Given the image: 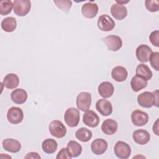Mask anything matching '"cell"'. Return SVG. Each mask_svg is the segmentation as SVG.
Segmentation results:
<instances>
[{"label": "cell", "instance_id": "obj_1", "mask_svg": "<svg viewBox=\"0 0 159 159\" xmlns=\"http://www.w3.org/2000/svg\"><path fill=\"white\" fill-rule=\"evenodd\" d=\"M158 90L155 92L145 91L140 93L137 96L138 104L145 108H149L153 106L158 107Z\"/></svg>", "mask_w": 159, "mask_h": 159}, {"label": "cell", "instance_id": "obj_2", "mask_svg": "<svg viewBox=\"0 0 159 159\" xmlns=\"http://www.w3.org/2000/svg\"><path fill=\"white\" fill-rule=\"evenodd\" d=\"M80 111L75 107L67 109L64 114V120L66 124L70 127L77 126L80 122Z\"/></svg>", "mask_w": 159, "mask_h": 159}, {"label": "cell", "instance_id": "obj_3", "mask_svg": "<svg viewBox=\"0 0 159 159\" xmlns=\"http://www.w3.org/2000/svg\"><path fill=\"white\" fill-rule=\"evenodd\" d=\"M50 134L58 139L63 138L66 134V128L60 120H52L48 126Z\"/></svg>", "mask_w": 159, "mask_h": 159}, {"label": "cell", "instance_id": "obj_4", "mask_svg": "<svg viewBox=\"0 0 159 159\" xmlns=\"http://www.w3.org/2000/svg\"><path fill=\"white\" fill-rule=\"evenodd\" d=\"M31 8V3L29 0H14L13 9L14 13L20 17L27 15Z\"/></svg>", "mask_w": 159, "mask_h": 159}, {"label": "cell", "instance_id": "obj_5", "mask_svg": "<svg viewBox=\"0 0 159 159\" xmlns=\"http://www.w3.org/2000/svg\"><path fill=\"white\" fill-rule=\"evenodd\" d=\"M114 151L116 156L120 159H127L131 154L129 145L123 141H118L114 145Z\"/></svg>", "mask_w": 159, "mask_h": 159}, {"label": "cell", "instance_id": "obj_6", "mask_svg": "<svg viewBox=\"0 0 159 159\" xmlns=\"http://www.w3.org/2000/svg\"><path fill=\"white\" fill-rule=\"evenodd\" d=\"M76 106L82 111H88L91 104V94L88 92H81L76 97Z\"/></svg>", "mask_w": 159, "mask_h": 159}, {"label": "cell", "instance_id": "obj_7", "mask_svg": "<svg viewBox=\"0 0 159 159\" xmlns=\"http://www.w3.org/2000/svg\"><path fill=\"white\" fill-rule=\"evenodd\" d=\"M102 40L107 45V49L112 52L118 51L122 46V40L117 35H108Z\"/></svg>", "mask_w": 159, "mask_h": 159}, {"label": "cell", "instance_id": "obj_8", "mask_svg": "<svg viewBox=\"0 0 159 159\" xmlns=\"http://www.w3.org/2000/svg\"><path fill=\"white\" fill-rule=\"evenodd\" d=\"M97 25L101 31L109 32L114 28L115 22L109 16L103 14L98 18Z\"/></svg>", "mask_w": 159, "mask_h": 159}, {"label": "cell", "instance_id": "obj_9", "mask_svg": "<svg viewBox=\"0 0 159 159\" xmlns=\"http://www.w3.org/2000/svg\"><path fill=\"white\" fill-rule=\"evenodd\" d=\"M24 118L22 110L18 107H11L7 112V119L8 121L12 124L20 123Z\"/></svg>", "mask_w": 159, "mask_h": 159}, {"label": "cell", "instance_id": "obj_10", "mask_svg": "<svg viewBox=\"0 0 159 159\" xmlns=\"http://www.w3.org/2000/svg\"><path fill=\"white\" fill-rule=\"evenodd\" d=\"M131 120L134 125L140 127L145 125L148 121V115L147 112L136 109L131 114Z\"/></svg>", "mask_w": 159, "mask_h": 159}, {"label": "cell", "instance_id": "obj_11", "mask_svg": "<svg viewBox=\"0 0 159 159\" xmlns=\"http://www.w3.org/2000/svg\"><path fill=\"white\" fill-rule=\"evenodd\" d=\"M99 117L93 111L88 110L83 116V123L89 127H96L99 124Z\"/></svg>", "mask_w": 159, "mask_h": 159}, {"label": "cell", "instance_id": "obj_12", "mask_svg": "<svg viewBox=\"0 0 159 159\" xmlns=\"http://www.w3.org/2000/svg\"><path fill=\"white\" fill-rule=\"evenodd\" d=\"M152 50L147 45H140L136 49L135 54L139 61L144 63L149 61V58L152 53Z\"/></svg>", "mask_w": 159, "mask_h": 159}, {"label": "cell", "instance_id": "obj_13", "mask_svg": "<svg viewBox=\"0 0 159 159\" xmlns=\"http://www.w3.org/2000/svg\"><path fill=\"white\" fill-rule=\"evenodd\" d=\"M96 110L102 116H107L112 112V106L107 99H101L96 103Z\"/></svg>", "mask_w": 159, "mask_h": 159}, {"label": "cell", "instance_id": "obj_14", "mask_svg": "<svg viewBox=\"0 0 159 159\" xmlns=\"http://www.w3.org/2000/svg\"><path fill=\"white\" fill-rule=\"evenodd\" d=\"M81 12L86 18H94L98 12V6L96 3L88 2L82 6Z\"/></svg>", "mask_w": 159, "mask_h": 159}, {"label": "cell", "instance_id": "obj_15", "mask_svg": "<svg viewBox=\"0 0 159 159\" xmlns=\"http://www.w3.org/2000/svg\"><path fill=\"white\" fill-rule=\"evenodd\" d=\"M107 148V142L102 139H96L91 144L92 152L95 155L103 154Z\"/></svg>", "mask_w": 159, "mask_h": 159}, {"label": "cell", "instance_id": "obj_16", "mask_svg": "<svg viewBox=\"0 0 159 159\" xmlns=\"http://www.w3.org/2000/svg\"><path fill=\"white\" fill-rule=\"evenodd\" d=\"M132 138L135 143L139 145H145L149 142L150 135L148 131L144 129H138L133 132Z\"/></svg>", "mask_w": 159, "mask_h": 159}, {"label": "cell", "instance_id": "obj_17", "mask_svg": "<svg viewBox=\"0 0 159 159\" xmlns=\"http://www.w3.org/2000/svg\"><path fill=\"white\" fill-rule=\"evenodd\" d=\"M111 13L114 19L117 20H122L127 15V9L125 6L117 3L114 4L111 7Z\"/></svg>", "mask_w": 159, "mask_h": 159}, {"label": "cell", "instance_id": "obj_18", "mask_svg": "<svg viewBox=\"0 0 159 159\" xmlns=\"http://www.w3.org/2000/svg\"><path fill=\"white\" fill-rule=\"evenodd\" d=\"M3 148L11 153H17L20 151L21 148L20 143L14 139H6L2 141V143Z\"/></svg>", "mask_w": 159, "mask_h": 159}, {"label": "cell", "instance_id": "obj_19", "mask_svg": "<svg viewBox=\"0 0 159 159\" xmlns=\"http://www.w3.org/2000/svg\"><path fill=\"white\" fill-rule=\"evenodd\" d=\"M113 84L109 81H104L98 86V93L103 98H110L114 93Z\"/></svg>", "mask_w": 159, "mask_h": 159}, {"label": "cell", "instance_id": "obj_20", "mask_svg": "<svg viewBox=\"0 0 159 159\" xmlns=\"http://www.w3.org/2000/svg\"><path fill=\"white\" fill-rule=\"evenodd\" d=\"M117 127L118 125L117 122L111 119L105 120L101 125V130L102 132L109 135L114 134L117 132Z\"/></svg>", "mask_w": 159, "mask_h": 159}, {"label": "cell", "instance_id": "obj_21", "mask_svg": "<svg viewBox=\"0 0 159 159\" xmlns=\"http://www.w3.org/2000/svg\"><path fill=\"white\" fill-rule=\"evenodd\" d=\"M128 75V72L125 68L122 66H117L114 67L111 71L112 78L117 82L124 81Z\"/></svg>", "mask_w": 159, "mask_h": 159}, {"label": "cell", "instance_id": "obj_22", "mask_svg": "<svg viewBox=\"0 0 159 159\" xmlns=\"http://www.w3.org/2000/svg\"><path fill=\"white\" fill-rule=\"evenodd\" d=\"M11 98L14 103L22 104L26 101L27 99V93L22 88L16 89L12 91L11 94Z\"/></svg>", "mask_w": 159, "mask_h": 159}, {"label": "cell", "instance_id": "obj_23", "mask_svg": "<svg viewBox=\"0 0 159 159\" xmlns=\"http://www.w3.org/2000/svg\"><path fill=\"white\" fill-rule=\"evenodd\" d=\"M2 83L7 89H15L19 84V78L16 74L9 73L4 78Z\"/></svg>", "mask_w": 159, "mask_h": 159}, {"label": "cell", "instance_id": "obj_24", "mask_svg": "<svg viewBox=\"0 0 159 159\" xmlns=\"http://www.w3.org/2000/svg\"><path fill=\"white\" fill-rule=\"evenodd\" d=\"M147 84V81L137 75L133 76L130 81L131 88L135 92H138L141 89L146 88Z\"/></svg>", "mask_w": 159, "mask_h": 159}, {"label": "cell", "instance_id": "obj_25", "mask_svg": "<svg viewBox=\"0 0 159 159\" xmlns=\"http://www.w3.org/2000/svg\"><path fill=\"white\" fill-rule=\"evenodd\" d=\"M1 26L4 31L12 32L17 27V21L13 17H7L1 21Z\"/></svg>", "mask_w": 159, "mask_h": 159}, {"label": "cell", "instance_id": "obj_26", "mask_svg": "<svg viewBox=\"0 0 159 159\" xmlns=\"http://www.w3.org/2000/svg\"><path fill=\"white\" fill-rule=\"evenodd\" d=\"M135 73L137 76L142 77L146 81L150 80L152 77V72L149 68V67L145 64H139L135 70Z\"/></svg>", "mask_w": 159, "mask_h": 159}, {"label": "cell", "instance_id": "obj_27", "mask_svg": "<svg viewBox=\"0 0 159 159\" xmlns=\"http://www.w3.org/2000/svg\"><path fill=\"white\" fill-rule=\"evenodd\" d=\"M66 148L71 157H77L81 155L82 152V147L81 145L75 140H71L68 142L67 143Z\"/></svg>", "mask_w": 159, "mask_h": 159}, {"label": "cell", "instance_id": "obj_28", "mask_svg": "<svg viewBox=\"0 0 159 159\" xmlns=\"http://www.w3.org/2000/svg\"><path fill=\"white\" fill-rule=\"evenodd\" d=\"M58 143L53 139H47L43 141L42 148L43 151L48 154L53 153L57 149Z\"/></svg>", "mask_w": 159, "mask_h": 159}, {"label": "cell", "instance_id": "obj_29", "mask_svg": "<svg viewBox=\"0 0 159 159\" xmlns=\"http://www.w3.org/2000/svg\"><path fill=\"white\" fill-rule=\"evenodd\" d=\"M92 136L91 131L85 127L80 128L75 132L76 138L82 142H88L91 139Z\"/></svg>", "mask_w": 159, "mask_h": 159}, {"label": "cell", "instance_id": "obj_30", "mask_svg": "<svg viewBox=\"0 0 159 159\" xmlns=\"http://www.w3.org/2000/svg\"><path fill=\"white\" fill-rule=\"evenodd\" d=\"M13 2L10 0H2L0 1V14L2 16L7 15L11 12Z\"/></svg>", "mask_w": 159, "mask_h": 159}, {"label": "cell", "instance_id": "obj_31", "mask_svg": "<svg viewBox=\"0 0 159 159\" xmlns=\"http://www.w3.org/2000/svg\"><path fill=\"white\" fill-rule=\"evenodd\" d=\"M53 2L56 6L65 12H68L71 7L72 2L68 0H55Z\"/></svg>", "mask_w": 159, "mask_h": 159}, {"label": "cell", "instance_id": "obj_32", "mask_svg": "<svg viewBox=\"0 0 159 159\" xmlns=\"http://www.w3.org/2000/svg\"><path fill=\"white\" fill-rule=\"evenodd\" d=\"M146 9L150 12H157L159 9V1L158 0H146L145 1Z\"/></svg>", "mask_w": 159, "mask_h": 159}, {"label": "cell", "instance_id": "obj_33", "mask_svg": "<svg viewBox=\"0 0 159 159\" xmlns=\"http://www.w3.org/2000/svg\"><path fill=\"white\" fill-rule=\"evenodd\" d=\"M149 61L151 66L156 71L159 70V53L158 52L152 53L150 57Z\"/></svg>", "mask_w": 159, "mask_h": 159}, {"label": "cell", "instance_id": "obj_34", "mask_svg": "<svg viewBox=\"0 0 159 159\" xmlns=\"http://www.w3.org/2000/svg\"><path fill=\"white\" fill-rule=\"evenodd\" d=\"M150 42L155 47H159V31L158 30L153 31L149 36Z\"/></svg>", "mask_w": 159, "mask_h": 159}, {"label": "cell", "instance_id": "obj_35", "mask_svg": "<svg viewBox=\"0 0 159 159\" xmlns=\"http://www.w3.org/2000/svg\"><path fill=\"white\" fill-rule=\"evenodd\" d=\"M56 158L57 159H70L71 158V157L70 156L67 148H63L59 151Z\"/></svg>", "mask_w": 159, "mask_h": 159}, {"label": "cell", "instance_id": "obj_36", "mask_svg": "<svg viewBox=\"0 0 159 159\" xmlns=\"http://www.w3.org/2000/svg\"><path fill=\"white\" fill-rule=\"evenodd\" d=\"M41 157L39 155L38 153L34 152H31L28 153L25 156V158H38L40 159Z\"/></svg>", "mask_w": 159, "mask_h": 159}, {"label": "cell", "instance_id": "obj_37", "mask_svg": "<svg viewBox=\"0 0 159 159\" xmlns=\"http://www.w3.org/2000/svg\"><path fill=\"white\" fill-rule=\"evenodd\" d=\"M158 120L157 119L155 124H153V132L157 135H158Z\"/></svg>", "mask_w": 159, "mask_h": 159}]
</instances>
